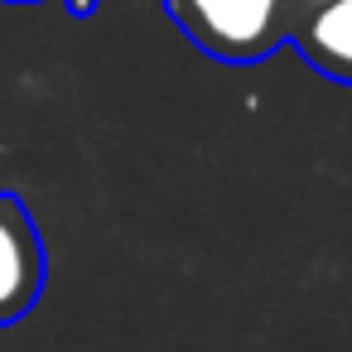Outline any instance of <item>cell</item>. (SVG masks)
Segmentation results:
<instances>
[{
    "label": "cell",
    "instance_id": "obj_3",
    "mask_svg": "<svg viewBox=\"0 0 352 352\" xmlns=\"http://www.w3.org/2000/svg\"><path fill=\"white\" fill-rule=\"evenodd\" d=\"M289 44L328 82L352 87V0H323L289 20Z\"/></svg>",
    "mask_w": 352,
    "mask_h": 352
},
{
    "label": "cell",
    "instance_id": "obj_1",
    "mask_svg": "<svg viewBox=\"0 0 352 352\" xmlns=\"http://www.w3.org/2000/svg\"><path fill=\"white\" fill-rule=\"evenodd\" d=\"M179 34L217 63H261L289 44L285 0H164Z\"/></svg>",
    "mask_w": 352,
    "mask_h": 352
},
{
    "label": "cell",
    "instance_id": "obj_5",
    "mask_svg": "<svg viewBox=\"0 0 352 352\" xmlns=\"http://www.w3.org/2000/svg\"><path fill=\"white\" fill-rule=\"evenodd\" d=\"M10 6H34V0H10Z\"/></svg>",
    "mask_w": 352,
    "mask_h": 352
},
{
    "label": "cell",
    "instance_id": "obj_4",
    "mask_svg": "<svg viewBox=\"0 0 352 352\" xmlns=\"http://www.w3.org/2000/svg\"><path fill=\"white\" fill-rule=\"evenodd\" d=\"M289 6V15H299V10H314V6H323V0H285Z\"/></svg>",
    "mask_w": 352,
    "mask_h": 352
},
{
    "label": "cell",
    "instance_id": "obj_2",
    "mask_svg": "<svg viewBox=\"0 0 352 352\" xmlns=\"http://www.w3.org/2000/svg\"><path fill=\"white\" fill-rule=\"evenodd\" d=\"M44 275H49V261L30 208L0 188V328L20 323L39 304Z\"/></svg>",
    "mask_w": 352,
    "mask_h": 352
}]
</instances>
